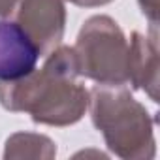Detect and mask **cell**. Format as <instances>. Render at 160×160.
I'll list each match as a JSON object with an SVG mask.
<instances>
[{"instance_id":"cell-8","label":"cell","mask_w":160,"mask_h":160,"mask_svg":"<svg viewBox=\"0 0 160 160\" xmlns=\"http://www.w3.org/2000/svg\"><path fill=\"white\" fill-rule=\"evenodd\" d=\"M141 13L149 19L151 28L158 27V8H160V0H138Z\"/></svg>"},{"instance_id":"cell-2","label":"cell","mask_w":160,"mask_h":160,"mask_svg":"<svg viewBox=\"0 0 160 160\" xmlns=\"http://www.w3.org/2000/svg\"><path fill=\"white\" fill-rule=\"evenodd\" d=\"M89 109L92 124L113 154L124 160L154 158V121L126 87L96 85L91 91Z\"/></svg>"},{"instance_id":"cell-10","label":"cell","mask_w":160,"mask_h":160,"mask_svg":"<svg viewBox=\"0 0 160 160\" xmlns=\"http://www.w3.org/2000/svg\"><path fill=\"white\" fill-rule=\"evenodd\" d=\"M19 0H0V17H10Z\"/></svg>"},{"instance_id":"cell-4","label":"cell","mask_w":160,"mask_h":160,"mask_svg":"<svg viewBox=\"0 0 160 160\" xmlns=\"http://www.w3.org/2000/svg\"><path fill=\"white\" fill-rule=\"evenodd\" d=\"M10 17L34 42L40 55L60 45L66 27L64 0H19Z\"/></svg>"},{"instance_id":"cell-6","label":"cell","mask_w":160,"mask_h":160,"mask_svg":"<svg viewBox=\"0 0 160 160\" xmlns=\"http://www.w3.org/2000/svg\"><path fill=\"white\" fill-rule=\"evenodd\" d=\"M128 83L141 89L152 102H158V32H132L128 40Z\"/></svg>"},{"instance_id":"cell-9","label":"cell","mask_w":160,"mask_h":160,"mask_svg":"<svg viewBox=\"0 0 160 160\" xmlns=\"http://www.w3.org/2000/svg\"><path fill=\"white\" fill-rule=\"evenodd\" d=\"M70 4H75V6H81V8H98V6H106L113 0H66Z\"/></svg>"},{"instance_id":"cell-1","label":"cell","mask_w":160,"mask_h":160,"mask_svg":"<svg viewBox=\"0 0 160 160\" xmlns=\"http://www.w3.org/2000/svg\"><path fill=\"white\" fill-rule=\"evenodd\" d=\"M79 68L73 47L57 45L45 55L40 70L0 81V106L12 113H28L45 126H70L89 109L91 91L77 81Z\"/></svg>"},{"instance_id":"cell-7","label":"cell","mask_w":160,"mask_h":160,"mask_svg":"<svg viewBox=\"0 0 160 160\" xmlns=\"http://www.w3.org/2000/svg\"><path fill=\"white\" fill-rule=\"evenodd\" d=\"M57 156V145L51 138L34 132H17L6 139L4 158L6 160H23V158H40L51 160Z\"/></svg>"},{"instance_id":"cell-5","label":"cell","mask_w":160,"mask_h":160,"mask_svg":"<svg viewBox=\"0 0 160 160\" xmlns=\"http://www.w3.org/2000/svg\"><path fill=\"white\" fill-rule=\"evenodd\" d=\"M40 57L34 42L15 21H0V81H12L30 73Z\"/></svg>"},{"instance_id":"cell-3","label":"cell","mask_w":160,"mask_h":160,"mask_svg":"<svg viewBox=\"0 0 160 160\" xmlns=\"http://www.w3.org/2000/svg\"><path fill=\"white\" fill-rule=\"evenodd\" d=\"M79 75L96 85H128V40L109 15L89 17L73 45Z\"/></svg>"}]
</instances>
